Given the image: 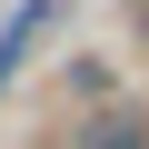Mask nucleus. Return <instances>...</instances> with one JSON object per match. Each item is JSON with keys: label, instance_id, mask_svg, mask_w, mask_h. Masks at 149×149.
Returning <instances> with one entry per match:
<instances>
[{"label": "nucleus", "instance_id": "f03ea898", "mask_svg": "<svg viewBox=\"0 0 149 149\" xmlns=\"http://www.w3.org/2000/svg\"><path fill=\"white\" fill-rule=\"evenodd\" d=\"M30 30H40V10H10V30H0V80H10V60L30 50Z\"/></svg>", "mask_w": 149, "mask_h": 149}, {"label": "nucleus", "instance_id": "f257e3e1", "mask_svg": "<svg viewBox=\"0 0 149 149\" xmlns=\"http://www.w3.org/2000/svg\"><path fill=\"white\" fill-rule=\"evenodd\" d=\"M80 149H149V119H129V109H119V119H90Z\"/></svg>", "mask_w": 149, "mask_h": 149}]
</instances>
